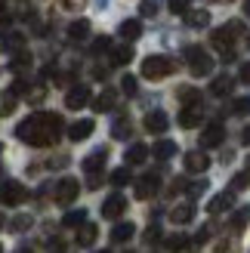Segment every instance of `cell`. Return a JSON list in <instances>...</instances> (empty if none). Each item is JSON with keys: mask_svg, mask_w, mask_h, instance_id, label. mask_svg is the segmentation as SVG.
<instances>
[{"mask_svg": "<svg viewBox=\"0 0 250 253\" xmlns=\"http://www.w3.org/2000/svg\"><path fill=\"white\" fill-rule=\"evenodd\" d=\"M210 93H213V96H229V93H232V78L219 74V78L210 84Z\"/></svg>", "mask_w": 250, "mask_h": 253, "instance_id": "cell-28", "label": "cell"}, {"mask_svg": "<svg viewBox=\"0 0 250 253\" xmlns=\"http://www.w3.org/2000/svg\"><path fill=\"white\" fill-rule=\"evenodd\" d=\"M108 182H111V185H118V188H121V185H130V182H133V173H130L127 167H118V170H111Z\"/></svg>", "mask_w": 250, "mask_h": 253, "instance_id": "cell-29", "label": "cell"}, {"mask_svg": "<svg viewBox=\"0 0 250 253\" xmlns=\"http://www.w3.org/2000/svg\"><path fill=\"white\" fill-rule=\"evenodd\" d=\"M78 195H81V182L71 179V176H65V179L56 185V201H59V204H71Z\"/></svg>", "mask_w": 250, "mask_h": 253, "instance_id": "cell-6", "label": "cell"}, {"mask_svg": "<svg viewBox=\"0 0 250 253\" xmlns=\"http://www.w3.org/2000/svg\"><path fill=\"white\" fill-rule=\"evenodd\" d=\"M16 108V96L6 93V96H0V115H9V111Z\"/></svg>", "mask_w": 250, "mask_h": 253, "instance_id": "cell-38", "label": "cell"}, {"mask_svg": "<svg viewBox=\"0 0 250 253\" xmlns=\"http://www.w3.org/2000/svg\"><path fill=\"white\" fill-rule=\"evenodd\" d=\"M93 130H96V124H93L90 118L74 121V124L68 126V139H71V142H83V139H90V136H93Z\"/></svg>", "mask_w": 250, "mask_h": 253, "instance_id": "cell-12", "label": "cell"}, {"mask_svg": "<svg viewBox=\"0 0 250 253\" xmlns=\"http://www.w3.org/2000/svg\"><path fill=\"white\" fill-rule=\"evenodd\" d=\"M204 121V108L201 105H182L179 111V126L182 130H192V126H198Z\"/></svg>", "mask_w": 250, "mask_h": 253, "instance_id": "cell-11", "label": "cell"}, {"mask_svg": "<svg viewBox=\"0 0 250 253\" xmlns=\"http://www.w3.org/2000/svg\"><path fill=\"white\" fill-rule=\"evenodd\" d=\"M96 253H108V250H96Z\"/></svg>", "mask_w": 250, "mask_h": 253, "instance_id": "cell-53", "label": "cell"}, {"mask_svg": "<svg viewBox=\"0 0 250 253\" xmlns=\"http://www.w3.org/2000/svg\"><path fill=\"white\" fill-rule=\"evenodd\" d=\"M232 111H235V115H250V96L235 99V102H232Z\"/></svg>", "mask_w": 250, "mask_h": 253, "instance_id": "cell-37", "label": "cell"}, {"mask_svg": "<svg viewBox=\"0 0 250 253\" xmlns=\"http://www.w3.org/2000/svg\"><path fill=\"white\" fill-rule=\"evenodd\" d=\"M130 59H133V46H130V43H124V46H115V49H111V62H115V65H127Z\"/></svg>", "mask_w": 250, "mask_h": 253, "instance_id": "cell-27", "label": "cell"}, {"mask_svg": "<svg viewBox=\"0 0 250 253\" xmlns=\"http://www.w3.org/2000/svg\"><path fill=\"white\" fill-rule=\"evenodd\" d=\"M244 12H247V16H250V0H247V3H244Z\"/></svg>", "mask_w": 250, "mask_h": 253, "instance_id": "cell-50", "label": "cell"}, {"mask_svg": "<svg viewBox=\"0 0 250 253\" xmlns=\"http://www.w3.org/2000/svg\"><path fill=\"white\" fill-rule=\"evenodd\" d=\"M207 167H210V158L204 151H189V155H185V170L189 173H204Z\"/></svg>", "mask_w": 250, "mask_h": 253, "instance_id": "cell-14", "label": "cell"}, {"mask_svg": "<svg viewBox=\"0 0 250 253\" xmlns=\"http://www.w3.org/2000/svg\"><path fill=\"white\" fill-rule=\"evenodd\" d=\"M124 158H127V164H142V161L148 158V148H145L142 142H133V145L127 148V155H124Z\"/></svg>", "mask_w": 250, "mask_h": 253, "instance_id": "cell-26", "label": "cell"}, {"mask_svg": "<svg viewBox=\"0 0 250 253\" xmlns=\"http://www.w3.org/2000/svg\"><path fill=\"white\" fill-rule=\"evenodd\" d=\"M185 25H192V28H207V25H210V12L207 9H189V12H185Z\"/></svg>", "mask_w": 250, "mask_h": 253, "instance_id": "cell-22", "label": "cell"}, {"mask_svg": "<svg viewBox=\"0 0 250 253\" xmlns=\"http://www.w3.org/2000/svg\"><path fill=\"white\" fill-rule=\"evenodd\" d=\"M247 219H250V207H241V210H235V216H232V222H229V229H232V232H244Z\"/></svg>", "mask_w": 250, "mask_h": 253, "instance_id": "cell-30", "label": "cell"}, {"mask_svg": "<svg viewBox=\"0 0 250 253\" xmlns=\"http://www.w3.org/2000/svg\"><path fill=\"white\" fill-rule=\"evenodd\" d=\"M250 182V173H235L232 176V192H241V188H247Z\"/></svg>", "mask_w": 250, "mask_h": 253, "instance_id": "cell-36", "label": "cell"}, {"mask_svg": "<svg viewBox=\"0 0 250 253\" xmlns=\"http://www.w3.org/2000/svg\"><path fill=\"white\" fill-rule=\"evenodd\" d=\"M118 34L124 37V41H139V37H142V22H139V19H127V22H121Z\"/></svg>", "mask_w": 250, "mask_h": 253, "instance_id": "cell-16", "label": "cell"}, {"mask_svg": "<svg viewBox=\"0 0 250 253\" xmlns=\"http://www.w3.org/2000/svg\"><path fill=\"white\" fill-rule=\"evenodd\" d=\"M90 99H93L90 86H74V90H68V96H65V108L78 111V108H83V105H90Z\"/></svg>", "mask_w": 250, "mask_h": 253, "instance_id": "cell-9", "label": "cell"}, {"mask_svg": "<svg viewBox=\"0 0 250 253\" xmlns=\"http://www.w3.org/2000/svg\"><path fill=\"white\" fill-rule=\"evenodd\" d=\"M158 9H161V3H158V0H142V6H139V12H142V16H158Z\"/></svg>", "mask_w": 250, "mask_h": 253, "instance_id": "cell-39", "label": "cell"}, {"mask_svg": "<svg viewBox=\"0 0 250 253\" xmlns=\"http://www.w3.org/2000/svg\"><path fill=\"white\" fill-rule=\"evenodd\" d=\"M102 161H105V148L93 151V155L83 161V173H90V176H99V170H102Z\"/></svg>", "mask_w": 250, "mask_h": 253, "instance_id": "cell-23", "label": "cell"}, {"mask_svg": "<svg viewBox=\"0 0 250 253\" xmlns=\"http://www.w3.org/2000/svg\"><path fill=\"white\" fill-rule=\"evenodd\" d=\"M0 229H3V216H0Z\"/></svg>", "mask_w": 250, "mask_h": 253, "instance_id": "cell-52", "label": "cell"}, {"mask_svg": "<svg viewBox=\"0 0 250 253\" xmlns=\"http://www.w3.org/2000/svg\"><path fill=\"white\" fill-rule=\"evenodd\" d=\"M108 46H111V41H108V37H96V41H93V53H105Z\"/></svg>", "mask_w": 250, "mask_h": 253, "instance_id": "cell-42", "label": "cell"}, {"mask_svg": "<svg viewBox=\"0 0 250 253\" xmlns=\"http://www.w3.org/2000/svg\"><path fill=\"white\" fill-rule=\"evenodd\" d=\"M121 90L127 93V96H136V93H139V81H136L133 74H124V81H121Z\"/></svg>", "mask_w": 250, "mask_h": 253, "instance_id": "cell-33", "label": "cell"}, {"mask_svg": "<svg viewBox=\"0 0 250 253\" xmlns=\"http://www.w3.org/2000/svg\"><path fill=\"white\" fill-rule=\"evenodd\" d=\"M185 62H189V71L195 78H207L213 71V59L204 46H185Z\"/></svg>", "mask_w": 250, "mask_h": 253, "instance_id": "cell-4", "label": "cell"}, {"mask_svg": "<svg viewBox=\"0 0 250 253\" xmlns=\"http://www.w3.org/2000/svg\"><path fill=\"white\" fill-rule=\"evenodd\" d=\"M115 102H118V93H115V90H105V93L96 96L93 108H96V111H111V108H115Z\"/></svg>", "mask_w": 250, "mask_h": 253, "instance_id": "cell-24", "label": "cell"}, {"mask_svg": "<svg viewBox=\"0 0 250 253\" xmlns=\"http://www.w3.org/2000/svg\"><path fill=\"white\" fill-rule=\"evenodd\" d=\"M167 126H170V121H167L164 111H148L145 115V130L148 133H167Z\"/></svg>", "mask_w": 250, "mask_h": 253, "instance_id": "cell-13", "label": "cell"}, {"mask_svg": "<svg viewBox=\"0 0 250 253\" xmlns=\"http://www.w3.org/2000/svg\"><path fill=\"white\" fill-rule=\"evenodd\" d=\"M179 99H182L185 105H201V93H198L195 86H182V90H179Z\"/></svg>", "mask_w": 250, "mask_h": 253, "instance_id": "cell-32", "label": "cell"}, {"mask_svg": "<svg viewBox=\"0 0 250 253\" xmlns=\"http://www.w3.org/2000/svg\"><path fill=\"white\" fill-rule=\"evenodd\" d=\"M133 235H136V225L133 222H118L115 232H111V241H115V244H127Z\"/></svg>", "mask_w": 250, "mask_h": 253, "instance_id": "cell-21", "label": "cell"}, {"mask_svg": "<svg viewBox=\"0 0 250 253\" xmlns=\"http://www.w3.org/2000/svg\"><path fill=\"white\" fill-rule=\"evenodd\" d=\"M158 241H161V229H158V225H152V229L145 232V244H158Z\"/></svg>", "mask_w": 250, "mask_h": 253, "instance_id": "cell-43", "label": "cell"}, {"mask_svg": "<svg viewBox=\"0 0 250 253\" xmlns=\"http://www.w3.org/2000/svg\"><path fill=\"white\" fill-rule=\"evenodd\" d=\"M152 155L158 161H170L173 155H176V142H173V139H158L155 148H152Z\"/></svg>", "mask_w": 250, "mask_h": 253, "instance_id": "cell-19", "label": "cell"}, {"mask_svg": "<svg viewBox=\"0 0 250 253\" xmlns=\"http://www.w3.org/2000/svg\"><path fill=\"white\" fill-rule=\"evenodd\" d=\"M62 133V118L53 115V111H37V115L25 118L16 126V136L22 139L25 145H37V148H46L53 145Z\"/></svg>", "mask_w": 250, "mask_h": 253, "instance_id": "cell-1", "label": "cell"}, {"mask_svg": "<svg viewBox=\"0 0 250 253\" xmlns=\"http://www.w3.org/2000/svg\"><path fill=\"white\" fill-rule=\"evenodd\" d=\"M164 244H167V250H182V247H189V238L185 235H170Z\"/></svg>", "mask_w": 250, "mask_h": 253, "instance_id": "cell-35", "label": "cell"}, {"mask_svg": "<svg viewBox=\"0 0 250 253\" xmlns=\"http://www.w3.org/2000/svg\"><path fill=\"white\" fill-rule=\"evenodd\" d=\"M83 222H86V210H68L65 216H62V225H65V229H81Z\"/></svg>", "mask_w": 250, "mask_h": 253, "instance_id": "cell-25", "label": "cell"}, {"mask_svg": "<svg viewBox=\"0 0 250 253\" xmlns=\"http://www.w3.org/2000/svg\"><path fill=\"white\" fill-rule=\"evenodd\" d=\"M170 12H176V16H185V12L192 9V0H167Z\"/></svg>", "mask_w": 250, "mask_h": 253, "instance_id": "cell-34", "label": "cell"}, {"mask_svg": "<svg viewBox=\"0 0 250 253\" xmlns=\"http://www.w3.org/2000/svg\"><path fill=\"white\" fill-rule=\"evenodd\" d=\"M176 71V62H173L170 56H148L142 59V78L145 81H161L167 78V74Z\"/></svg>", "mask_w": 250, "mask_h": 253, "instance_id": "cell-3", "label": "cell"}, {"mask_svg": "<svg viewBox=\"0 0 250 253\" xmlns=\"http://www.w3.org/2000/svg\"><path fill=\"white\" fill-rule=\"evenodd\" d=\"M130 133H133V124L127 118L115 121V126H111V136H115V139H130Z\"/></svg>", "mask_w": 250, "mask_h": 253, "instance_id": "cell-31", "label": "cell"}, {"mask_svg": "<svg viewBox=\"0 0 250 253\" xmlns=\"http://www.w3.org/2000/svg\"><path fill=\"white\" fill-rule=\"evenodd\" d=\"M247 46H250V41H247Z\"/></svg>", "mask_w": 250, "mask_h": 253, "instance_id": "cell-55", "label": "cell"}, {"mask_svg": "<svg viewBox=\"0 0 250 253\" xmlns=\"http://www.w3.org/2000/svg\"><path fill=\"white\" fill-rule=\"evenodd\" d=\"M158 188H161V176H158V173H148V176H142V179L136 182V198H139V201H148V198L158 192Z\"/></svg>", "mask_w": 250, "mask_h": 253, "instance_id": "cell-10", "label": "cell"}, {"mask_svg": "<svg viewBox=\"0 0 250 253\" xmlns=\"http://www.w3.org/2000/svg\"><path fill=\"white\" fill-rule=\"evenodd\" d=\"M238 34H244V22H229V25H222V28H216L213 37H210V41H213V46L222 53V59H226V62L235 59L232 43H235V37H238Z\"/></svg>", "mask_w": 250, "mask_h": 253, "instance_id": "cell-2", "label": "cell"}, {"mask_svg": "<svg viewBox=\"0 0 250 253\" xmlns=\"http://www.w3.org/2000/svg\"><path fill=\"white\" fill-rule=\"evenodd\" d=\"M25 65H28V53H19L16 59H12V68H16V71H22Z\"/></svg>", "mask_w": 250, "mask_h": 253, "instance_id": "cell-45", "label": "cell"}, {"mask_svg": "<svg viewBox=\"0 0 250 253\" xmlns=\"http://www.w3.org/2000/svg\"><path fill=\"white\" fill-rule=\"evenodd\" d=\"M86 37H90V22H86V19L71 22V28H68V41H71V43H83Z\"/></svg>", "mask_w": 250, "mask_h": 253, "instance_id": "cell-17", "label": "cell"}, {"mask_svg": "<svg viewBox=\"0 0 250 253\" xmlns=\"http://www.w3.org/2000/svg\"><path fill=\"white\" fill-rule=\"evenodd\" d=\"M0 253H3V244H0Z\"/></svg>", "mask_w": 250, "mask_h": 253, "instance_id": "cell-54", "label": "cell"}, {"mask_svg": "<svg viewBox=\"0 0 250 253\" xmlns=\"http://www.w3.org/2000/svg\"><path fill=\"white\" fill-rule=\"evenodd\" d=\"M3 6H6V0H0V9H3Z\"/></svg>", "mask_w": 250, "mask_h": 253, "instance_id": "cell-51", "label": "cell"}, {"mask_svg": "<svg viewBox=\"0 0 250 253\" xmlns=\"http://www.w3.org/2000/svg\"><path fill=\"white\" fill-rule=\"evenodd\" d=\"M9 34V19H0V37Z\"/></svg>", "mask_w": 250, "mask_h": 253, "instance_id": "cell-47", "label": "cell"}, {"mask_svg": "<svg viewBox=\"0 0 250 253\" xmlns=\"http://www.w3.org/2000/svg\"><path fill=\"white\" fill-rule=\"evenodd\" d=\"M238 81H241V84H250V62H244V65H241V71H238Z\"/></svg>", "mask_w": 250, "mask_h": 253, "instance_id": "cell-46", "label": "cell"}, {"mask_svg": "<svg viewBox=\"0 0 250 253\" xmlns=\"http://www.w3.org/2000/svg\"><path fill=\"white\" fill-rule=\"evenodd\" d=\"M222 139H226V126H222L219 121H213V124H207V126H204V133H201V145H204V148H216V145H222Z\"/></svg>", "mask_w": 250, "mask_h": 253, "instance_id": "cell-7", "label": "cell"}, {"mask_svg": "<svg viewBox=\"0 0 250 253\" xmlns=\"http://www.w3.org/2000/svg\"><path fill=\"white\" fill-rule=\"evenodd\" d=\"M170 219L176 222V225L192 222V219H195V204L189 201V204H179V207H173V210H170Z\"/></svg>", "mask_w": 250, "mask_h": 253, "instance_id": "cell-18", "label": "cell"}, {"mask_svg": "<svg viewBox=\"0 0 250 253\" xmlns=\"http://www.w3.org/2000/svg\"><path fill=\"white\" fill-rule=\"evenodd\" d=\"M96 238H99V229H96L93 222H83L81 229H78V244H81V247H93Z\"/></svg>", "mask_w": 250, "mask_h": 253, "instance_id": "cell-20", "label": "cell"}, {"mask_svg": "<svg viewBox=\"0 0 250 253\" xmlns=\"http://www.w3.org/2000/svg\"><path fill=\"white\" fill-rule=\"evenodd\" d=\"M124 210H127V198L124 195H108L105 204H102V216L105 219H121Z\"/></svg>", "mask_w": 250, "mask_h": 253, "instance_id": "cell-8", "label": "cell"}, {"mask_svg": "<svg viewBox=\"0 0 250 253\" xmlns=\"http://www.w3.org/2000/svg\"><path fill=\"white\" fill-rule=\"evenodd\" d=\"M31 225V216H16L9 222V232H22V229H28Z\"/></svg>", "mask_w": 250, "mask_h": 253, "instance_id": "cell-40", "label": "cell"}, {"mask_svg": "<svg viewBox=\"0 0 250 253\" xmlns=\"http://www.w3.org/2000/svg\"><path fill=\"white\" fill-rule=\"evenodd\" d=\"M25 198H28V188H25L22 182H16V179H3V182H0V204L16 207V204H22Z\"/></svg>", "mask_w": 250, "mask_h": 253, "instance_id": "cell-5", "label": "cell"}, {"mask_svg": "<svg viewBox=\"0 0 250 253\" xmlns=\"http://www.w3.org/2000/svg\"><path fill=\"white\" fill-rule=\"evenodd\" d=\"M185 192H189V198H201V195L207 192V182H192Z\"/></svg>", "mask_w": 250, "mask_h": 253, "instance_id": "cell-41", "label": "cell"}, {"mask_svg": "<svg viewBox=\"0 0 250 253\" xmlns=\"http://www.w3.org/2000/svg\"><path fill=\"white\" fill-rule=\"evenodd\" d=\"M22 43H25V37H22V34H6V49H9V46H12V49H19Z\"/></svg>", "mask_w": 250, "mask_h": 253, "instance_id": "cell-44", "label": "cell"}, {"mask_svg": "<svg viewBox=\"0 0 250 253\" xmlns=\"http://www.w3.org/2000/svg\"><path fill=\"white\" fill-rule=\"evenodd\" d=\"M232 204H235V192L229 188V192H222V195H216V198H210L207 210H210V213H213V216H216V213H226V210H229Z\"/></svg>", "mask_w": 250, "mask_h": 253, "instance_id": "cell-15", "label": "cell"}, {"mask_svg": "<svg viewBox=\"0 0 250 253\" xmlns=\"http://www.w3.org/2000/svg\"><path fill=\"white\" fill-rule=\"evenodd\" d=\"M81 3H83V0H65V6H68V9H74V6H81Z\"/></svg>", "mask_w": 250, "mask_h": 253, "instance_id": "cell-49", "label": "cell"}, {"mask_svg": "<svg viewBox=\"0 0 250 253\" xmlns=\"http://www.w3.org/2000/svg\"><path fill=\"white\" fill-rule=\"evenodd\" d=\"M241 142H244V145H250V124L244 126V133H241Z\"/></svg>", "mask_w": 250, "mask_h": 253, "instance_id": "cell-48", "label": "cell"}]
</instances>
